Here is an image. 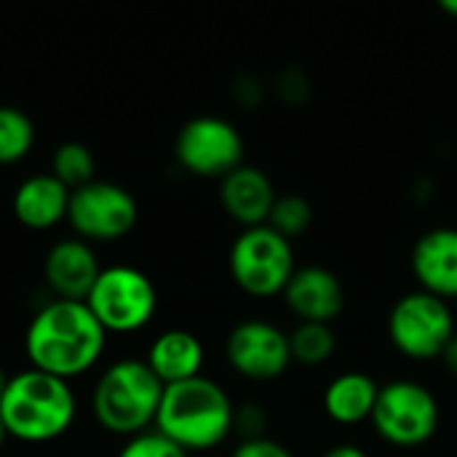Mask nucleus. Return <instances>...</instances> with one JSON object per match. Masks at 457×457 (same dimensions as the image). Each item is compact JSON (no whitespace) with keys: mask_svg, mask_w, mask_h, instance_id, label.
<instances>
[{"mask_svg":"<svg viewBox=\"0 0 457 457\" xmlns=\"http://www.w3.org/2000/svg\"><path fill=\"white\" fill-rule=\"evenodd\" d=\"M276 187L270 177L249 163H241L228 177L220 179V201L225 214L246 228L268 225L270 209L276 204Z\"/></svg>","mask_w":457,"mask_h":457,"instance_id":"nucleus-14","label":"nucleus"},{"mask_svg":"<svg viewBox=\"0 0 457 457\" xmlns=\"http://www.w3.org/2000/svg\"><path fill=\"white\" fill-rule=\"evenodd\" d=\"M439 8H442L447 16L457 19V0H442V3H439Z\"/></svg>","mask_w":457,"mask_h":457,"instance_id":"nucleus-28","label":"nucleus"},{"mask_svg":"<svg viewBox=\"0 0 457 457\" xmlns=\"http://www.w3.org/2000/svg\"><path fill=\"white\" fill-rule=\"evenodd\" d=\"M70 193L54 174H35L27 177L13 190V217L29 230H48L67 220Z\"/></svg>","mask_w":457,"mask_h":457,"instance_id":"nucleus-16","label":"nucleus"},{"mask_svg":"<svg viewBox=\"0 0 457 457\" xmlns=\"http://www.w3.org/2000/svg\"><path fill=\"white\" fill-rule=\"evenodd\" d=\"M228 265L236 287L249 297L284 295L289 278L297 270L292 241H287L268 225L246 228L233 241Z\"/></svg>","mask_w":457,"mask_h":457,"instance_id":"nucleus-6","label":"nucleus"},{"mask_svg":"<svg viewBox=\"0 0 457 457\" xmlns=\"http://www.w3.org/2000/svg\"><path fill=\"white\" fill-rule=\"evenodd\" d=\"M145 361L163 386L185 383V380L201 378L204 345L187 329H169L150 343Z\"/></svg>","mask_w":457,"mask_h":457,"instance_id":"nucleus-17","label":"nucleus"},{"mask_svg":"<svg viewBox=\"0 0 457 457\" xmlns=\"http://www.w3.org/2000/svg\"><path fill=\"white\" fill-rule=\"evenodd\" d=\"M5 439H8V434H5V428H3V423H0V450H3V445H5Z\"/></svg>","mask_w":457,"mask_h":457,"instance_id":"nucleus-30","label":"nucleus"},{"mask_svg":"<svg viewBox=\"0 0 457 457\" xmlns=\"http://www.w3.org/2000/svg\"><path fill=\"white\" fill-rule=\"evenodd\" d=\"M311 222H313V206L308 204V198L297 193L278 195L268 217V228H273L287 241L300 238L311 228Z\"/></svg>","mask_w":457,"mask_h":457,"instance_id":"nucleus-22","label":"nucleus"},{"mask_svg":"<svg viewBox=\"0 0 457 457\" xmlns=\"http://www.w3.org/2000/svg\"><path fill=\"white\" fill-rule=\"evenodd\" d=\"M321 457H370L361 447H356V445H337V447H332V450H327Z\"/></svg>","mask_w":457,"mask_h":457,"instance_id":"nucleus-26","label":"nucleus"},{"mask_svg":"<svg viewBox=\"0 0 457 457\" xmlns=\"http://www.w3.org/2000/svg\"><path fill=\"white\" fill-rule=\"evenodd\" d=\"M372 426L394 447H420L439 428V402L418 380H391L380 386Z\"/></svg>","mask_w":457,"mask_h":457,"instance_id":"nucleus-8","label":"nucleus"},{"mask_svg":"<svg viewBox=\"0 0 457 457\" xmlns=\"http://www.w3.org/2000/svg\"><path fill=\"white\" fill-rule=\"evenodd\" d=\"M5 386H8V375L0 370V396H3V391H5Z\"/></svg>","mask_w":457,"mask_h":457,"instance_id":"nucleus-29","label":"nucleus"},{"mask_svg":"<svg viewBox=\"0 0 457 457\" xmlns=\"http://www.w3.org/2000/svg\"><path fill=\"white\" fill-rule=\"evenodd\" d=\"M78 402L67 380L40 370H24L8 378L0 396V423L11 439L46 445L70 431Z\"/></svg>","mask_w":457,"mask_h":457,"instance_id":"nucleus-3","label":"nucleus"},{"mask_svg":"<svg viewBox=\"0 0 457 457\" xmlns=\"http://www.w3.org/2000/svg\"><path fill=\"white\" fill-rule=\"evenodd\" d=\"M174 155L185 171L204 179H222L244 163V139L230 120L198 115L179 129Z\"/></svg>","mask_w":457,"mask_h":457,"instance_id":"nucleus-9","label":"nucleus"},{"mask_svg":"<svg viewBox=\"0 0 457 457\" xmlns=\"http://www.w3.org/2000/svg\"><path fill=\"white\" fill-rule=\"evenodd\" d=\"M51 174L67 190H78V187L94 182V174H96L94 153L83 142H64L51 155Z\"/></svg>","mask_w":457,"mask_h":457,"instance_id":"nucleus-20","label":"nucleus"},{"mask_svg":"<svg viewBox=\"0 0 457 457\" xmlns=\"http://www.w3.org/2000/svg\"><path fill=\"white\" fill-rule=\"evenodd\" d=\"M455 319L445 300L418 289L396 300L388 316V337L394 348L415 361L442 359L455 337Z\"/></svg>","mask_w":457,"mask_h":457,"instance_id":"nucleus-7","label":"nucleus"},{"mask_svg":"<svg viewBox=\"0 0 457 457\" xmlns=\"http://www.w3.org/2000/svg\"><path fill=\"white\" fill-rule=\"evenodd\" d=\"M380 386L367 372H343L324 391V412L340 426L372 420Z\"/></svg>","mask_w":457,"mask_h":457,"instance_id":"nucleus-18","label":"nucleus"},{"mask_svg":"<svg viewBox=\"0 0 457 457\" xmlns=\"http://www.w3.org/2000/svg\"><path fill=\"white\" fill-rule=\"evenodd\" d=\"M230 457H295L284 445L273 442V439H252V442H241L236 447V453Z\"/></svg>","mask_w":457,"mask_h":457,"instance_id":"nucleus-25","label":"nucleus"},{"mask_svg":"<svg viewBox=\"0 0 457 457\" xmlns=\"http://www.w3.org/2000/svg\"><path fill=\"white\" fill-rule=\"evenodd\" d=\"M118 457H190L182 447H177L171 439H166L163 434H158L155 428L153 431H145L139 436H131L126 439L123 450L118 453Z\"/></svg>","mask_w":457,"mask_h":457,"instance_id":"nucleus-23","label":"nucleus"},{"mask_svg":"<svg viewBox=\"0 0 457 457\" xmlns=\"http://www.w3.org/2000/svg\"><path fill=\"white\" fill-rule=\"evenodd\" d=\"M139 206L134 195L115 182H88L70 193L67 222L80 241H118L137 225Z\"/></svg>","mask_w":457,"mask_h":457,"instance_id":"nucleus-10","label":"nucleus"},{"mask_svg":"<svg viewBox=\"0 0 457 457\" xmlns=\"http://www.w3.org/2000/svg\"><path fill=\"white\" fill-rule=\"evenodd\" d=\"M281 297L300 324H329L345 308V289L340 278L321 265L297 268Z\"/></svg>","mask_w":457,"mask_h":457,"instance_id":"nucleus-12","label":"nucleus"},{"mask_svg":"<svg viewBox=\"0 0 457 457\" xmlns=\"http://www.w3.org/2000/svg\"><path fill=\"white\" fill-rule=\"evenodd\" d=\"M236 407L225 388L209 378H193L163 388L155 431L190 453L214 450L233 434Z\"/></svg>","mask_w":457,"mask_h":457,"instance_id":"nucleus-2","label":"nucleus"},{"mask_svg":"<svg viewBox=\"0 0 457 457\" xmlns=\"http://www.w3.org/2000/svg\"><path fill=\"white\" fill-rule=\"evenodd\" d=\"M163 388L145 359H120L96 380L91 412L104 431L131 439L155 428Z\"/></svg>","mask_w":457,"mask_h":457,"instance_id":"nucleus-4","label":"nucleus"},{"mask_svg":"<svg viewBox=\"0 0 457 457\" xmlns=\"http://www.w3.org/2000/svg\"><path fill=\"white\" fill-rule=\"evenodd\" d=\"M86 305L107 335H131L153 321L158 292L142 270L131 265H110L102 268Z\"/></svg>","mask_w":457,"mask_h":457,"instance_id":"nucleus-5","label":"nucleus"},{"mask_svg":"<svg viewBox=\"0 0 457 457\" xmlns=\"http://www.w3.org/2000/svg\"><path fill=\"white\" fill-rule=\"evenodd\" d=\"M412 273L423 292L439 300L457 297V228H434L412 249Z\"/></svg>","mask_w":457,"mask_h":457,"instance_id":"nucleus-15","label":"nucleus"},{"mask_svg":"<svg viewBox=\"0 0 457 457\" xmlns=\"http://www.w3.org/2000/svg\"><path fill=\"white\" fill-rule=\"evenodd\" d=\"M442 361H445L447 372L457 378V335L447 343V348H445V353H442Z\"/></svg>","mask_w":457,"mask_h":457,"instance_id":"nucleus-27","label":"nucleus"},{"mask_svg":"<svg viewBox=\"0 0 457 457\" xmlns=\"http://www.w3.org/2000/svg\"><path fill=\"white\" fill-rule=\"evenodd\" d=\"M35 145V126L32 120L16 110L0 104V166L21 161Z\"/></svg>","mask_w":457,"mask_h":457,"instance_id":"nucleus-21","label":"nucleus"},{"mask_svg":"<svg viewBox=\"0 0 457 457\" xmlns=\"http://www.w3.org/2000/svg\"><path fill=\"white\" fill-rule=\"evenodd\" d=\"M46 284L56 295V300H72L86 303L88 292L94 289L102 268L94 254V249L80 238H64L56 241L43 262Z\"/></svg>","mask_w":457,"mask_h":457,"instance_id":"nucleus-13","label":"nucleus"},{"mask_svg":"<svg viewBox=\"0 0 457 457\" xmlns=\"http://www.w3.org/2000/svg\"><path fill=\"white\" fill-rule=\"evenodd\" d=\"M337 337L329 324H297L289 335L292 361L303 367H321L332 359Z\"/></svg>","mask_w":457,"mask_h":457,"instance_id":"nucleus-19","label":"nucleus"},{"mask_svg":"<svg viewBox=\"0 0 457 457\" xmlns=\"http://www.w3.org/2000/svg\"><path fill=\"white\" fill-rule=\"evenodd\" d=\"M268 418L262 415V410L257 404H246L241 412L236 410V420H233V431L244 434V442H252V439H265L262 428H265Z\"/></svg>","mask_w":457,"mask_h":457,"instance_id":"nucleus-24","label":"nucleus"},{"mask_svg":"<svg viewBox=\"0 0 457 457\" xmlns=\"http://www.w3.org/2000/svg\"><path fill=\"white\" fill-rule=\"evenodd\" d=\"M225 353L230 367L249 380H276L292 364L289 335L262 319L236 324L228 335Z\"/></svg>","mask_w":457,"mask_h":457,"instance_id":"nucleus-11","label":"nucleus"},{"mask_svg":"<svg viewBox=\"0 0 457 457\" xmlns=\"http://www.w3.org/2000/svg\"><path fill=\"white\" fill-rule=\"evenodd\" d=\"M104 343L107 332L86 303L51 300L32 316L24 335V353L32 370L70 383L99 364Z\"/></svg>","mask_w":457,"mask_h":457,"instance_id":"nucleus-1","label":"nucleus"}]
</instances>
